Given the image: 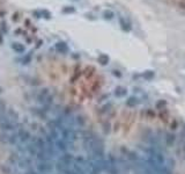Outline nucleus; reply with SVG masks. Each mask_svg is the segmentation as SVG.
<instances>
[{"label": "nucleus", "mask_w": 185, "mask_h": 174, "mask_svg": "<svg viewBox=\"0 0 185 174\" xmlns=\"http://www.w3.org/2000/svg\"><path fill=\"white\" fill-rule=\"evenodd\" d=\"M120 23H122V28H123L125 32H130V30H131V24H130V22L125 21L124 19H120Z\"/></svg>", "instance_id": "obj_1"}, {"label": "nucleus", "mask_w": 185, "mask_h": 174, "mask_svg": "<svg viewBox=\"0 0 185 174\" xmlns=\"http://www.w3.org/2000/svg\"><path fill=\"white\" fill-rule=\"evenodd\" d=\"M12 48H13L16 52H23V51H24V47H23L22 44H20V43H13Z\"/></svg>", "instance_id": "obj_2"}, {"label": "nucleus", "mask_w": 185, "mask_h": 174, "mask_svg": "<svg viewBox=\"0 0 185 174\" xmlns=\"http://www.w3.org/2000/svg\"><path fill=\"white\" fill-rule=\"evenodd\" d=\"M56 48H57L58 50H60V51H65V50H67V45H66V43H64V42H59V43H57V44H56Z\"/></svg>", "instance_id": "obj_3"}, {"label": "nucleus", "mask_w": 185, "mask_h": 174, "mask_svg": "<svg viewBox=\"0 0 185 174\" xmlns=\"http://www.w3.org/2000/svg\"><path fill=\"white\" fill-rule=\"evenodd\" d=\"M0 29H2V32H4L5 34L8 32V28H7V23H6V21H2V22L0 23Z\"/></svg>", "instance_id": "obj_4"}, {"label": "nucleus", "mask_w": 185, "mask_h": 174, "mask_svg": "<svg viewBox=\"0 0 185 174\" xmlns=\"http://www.w3.org/2000/svg\"><path fill=\"white\" fill-rule=\"evenodd\" d=\"M41 13H42V16L43 18H45V19H50L51 18V13L49 12V11H41Z\"/></svg>", "instance_id": "obj_5"}, {"label": "nucleus", "mask_w": 185, "mask_h": 174, "mask_svg": "<svg viewBox=\"0 0 185 174\" xmlns=\"http://www.w3.org/2000/svg\"><path fill=\"white\" fill-rule=\"evenodd\" d=\"M75 12V8L73 7H65V8H63V13H73Z\"/></svg>", "instance_id": "obj_6"}, {"label": "nucleus", "mask_w": 185, "mask_h": 174, "mask_svg": "<svg viewBox=\"0 0 185 174\" xmlns=\"http://www.w3.org/2000/svg\"><path fill=\"white\" fill-rule=\"evenodd\" d=\"M103 15H104L105 19H111V18L113 16V13H112V12H109V11H105V12L103 13Z\"/></svg>", "instance_id": "obj_7"}, {"label": "nucleus", "mask_w": 185, "mask_h": 174, "mask_svg": "<svg viewBox=\"0 0 185 174\" xmlns=\"http://www.w3.org/2000/svg\"><path fill=\"white\" fill-rule=\"evenodd\" d=\"M33 15H34L35 18H37V19L42 18V13H41V11H39V12H37V11H34V12H33Z\"/></svg>", "instance_id": "obj_8"}, {"label": "nucleus", "mask_w": 185, "mask_h": 174, "mask_svg": "<svg viewBox=\"0 0 185 174\" xmlns=\"http://www.w3.org/2000/svg\"><path fill=\"white\" fill-rule=\"evenodd\" d=\"M18 13H14V15H13L12 20H13L14 22H18Z\"/></svg>", "instance_id": "obj_9"}, {"label": "nucleus", "mask_w": 185, "mask_h": 174, "mask_svg": "<svg viewBox=\"0 0 185 174\" xmlns=\"http://www.w3.org/2000/svg\"><path fill=\"white\" fill-rule=\"evenodd\" d=\"M0 43H2V35H1V30H0Z\"/></svg>", "instance_id": "obj_10"}]
</instances>
